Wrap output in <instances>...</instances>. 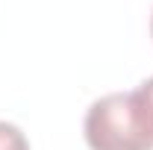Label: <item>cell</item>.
I'll list each match as a JSON object with an SVG mask.
<instances>
[{
    "instance_id": "cell-1",
    "label": "cell",
    "mask_w": 153,
    "mask_h": 150,
    "mask_svg": "<svg viewBox=\"0 0 153 150\" xmlns=\"http://www.w3.org/2000/svg\"><path fill=\"white\" fill-rule=\"evenodd\" d=\"M82 132L91 150H153V141L138 121L130 91L97 97L85 112Z\"/></svg>"
},
{
    "instance_id": "cell-2",
    "label": "cell",
    "mask_w": 153,
    "mask_h": 150,
    "mask_svg": "<svg viewBox=\"0 0 153 150\" xmlns=\"http://www.w3.org/2000/svg\"><path fill=\"white\" fill-rule=\"evenodd\" d=\"M130 97H133V106L138 112V121H141L144 132L150 135V141H153V76L144 79L138 88H133Z\"/></svg>"
},
{
    "instance_id": "cell-4",
    "label": "cell",
    "mask_w": 153,
    "mask_h": 150,
    "mask_svg": "<svg viewBox=\"0 0 153 150\" xmlns=\"http://www.w3.org/2000/svg\"><path fill=\"white\" fill-rule=\"evenodd\" d=\"M150 38H153V15H150Z\"/></svg>"
},
{
    "instance_id": "cell-3",
    "label": "cell",
    "mask_w": 153,
    "mask_h": 150,
    "mask_svg": "<svg viewBox=\"0 0 153 150\" xmlns=\"http://www.w3.org/2000/svg\"><path fill=\"white\" fill-rule=\"evenodd\" d=\"M0 150H30V141L21 132V127L0 121Z\"/></svg>"
}]
</instances>
